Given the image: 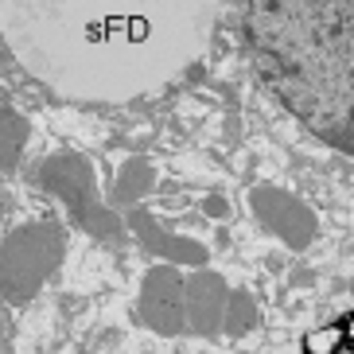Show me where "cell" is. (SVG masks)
I'll use <instances>...</instances> for the list:
<instances>
[{
  "label": "cell",
  "instance_id": "1",
  "mask_svg": "<svg viewBox=\"0 0 354 354\" xmlns=\"http://www.w3.org/2000/svg\"><path fill=\"white\" fill-rule=\"evenodd\" d=\"M214 0H0V39L74 102H133L203 59Z\"/></svg>",
  "mask_w": 354,
  "mask_h": 354
},
{
  "label": "cell",
  "instance_id": "2",
  "mask_svg": "<svg viewBox=\"0 0 354 354\" xmlns=\"http://www.w3.org/2000/svg\"><path fill=\"white\" fill-rule=\"evenodd\" d=\"M241 12L272 94L354 156V0H241Z\"/></svg>",
  "mask_w": 354,
  "mask_h": 354
},
{
  "label": "cell",
  "instance_id": "3",
  "mask_svg": "<svg viewBox=\"0 0 354 354\" xmlns=\"http://www.w3.org/2000/svg\"><path fill=\"white\" fill-rule=\"evenodd\" d=\"M63 261V230L55 222H28L0 245V296L28 304Z\"/></svg>",
  "mask_w": 354,
  "mask_h": 354
},
{
  "label": "cell",
  "instance_id": "4",
  "mask_svg": "<svg viewBox=\"0 0 354 354\" xmlns=\"http://www.w3.org/2000/svg\"><path fill=\"white\" fill-rule=\"evenodd\" d=\"M35 183L55 191V195H63L66 207L78 214V222H82L86 230H94L97 238L121 241V222L102 207L94 167L86 164V156H78V152H59V156L43 160V164L35 167Z\"/></svg>",
  "mask_w": 354,
  "mask_h": 354
},
{
  "label": "cell",
  "instance_id": "5",
  "mask_svg": "<svg viewBox=\"0 0 354 354\" xmlns=\"http://www.w3.org/2000/svg\"><path fill=\"white\" fill-rule=\"evenodd\" d=\"M250 207H253V218L269 230L272 238H281L288 250H304L315 238V230H319L315 210L304 198L288 195L281 187H253Z\"/></svg>",
  "mask_w": 354,
  "mask_h": 354
},
{
  "label": "cell",
  "instance_id": "6",
  "mask_svg": "<svg viewBox=\"0 0 354 354\" xmlns=\"http://www.w3.org/2000/svg\"><path fill=\"white\" fill-rule=\"evenodd\" d=\"M136 315L145 327L156 335H179L187 327V312H183V277L171 265H156L140 284V300H136Z\"/></svg>",
  "mask_w": 354,
  "mask_h": 354
},
{
  "label": "cell",
  "instance_id": "7",
  "mask_svg": "<svg viewBox=\"0 0 354 354\" xmlns=\"http://www.w3.org/2000/svg\"><path fill=\"white\" fill-rule=\"evenodd\" d=\"M226 300L230 288L218 272L198 269L183 281V312H187V327L203 339H214L226 323Z\"/></svg>",
  "mask_w": 354,
  "mask_h": 354
},
{
  "label": "cell",
  "instance_id": "8",
  "mask_svg": "<svg viewBox=\"0 0 354 354\" xmlns=\"http://www.w3.org/2000/svg\"><path fill=\"white\" fill-rule=\"evenodd\" d=\"M129 222H133V230L140 234V241H145L148 250L164 253L171 265H195V269L207 265V245H198V241H191V238H179V234H164L148 210H133Z\"/></svg>",
  "mask_w": 354,
  "mask_h": 354
},
{
  "label": "cell",
  "instance_id": "9",
  "mask_svg": "<svg viewBox=\"0 0 354 354\" xmlns=\"http://www.w3.org/2000/svg\"><path fill=\"white\" fill-rule=\"evenodd\" d=\"M257 323H261V312H257V304H253V296L245 288H234L230 300H226V323H222V331L226 335H250Z\"/></svg>",
  "mask_w": 354,
  "mask_h": 354
},
{
  "label": "cell",
  "instance_id": "10",
  "mask_svg": "<svg viewBox=\"0 0 354 354\" xmlns=\"http://www.w3.org/2000/svg\"><path fill=\"white\" fill-rule=\"evenodd\" d=\"M28 140V121L12 109H0V167L8 171L20 160V148Z\"/></svg>",
  "mask_w": 354,
  "mask_h": 354
},
{
  "label": "cell",
  "instance_id": "11",
  "mask_svg": "<svg viewBox=\"0 0 354 354\" xmlns=\"http://www.w3.org/2000/svg\"><path fill=\"white\" fill-rule=\"evenodd\" d=\"M152 187V167L145 164V160H129L125 164V176H121V203H133V198H140L145 191Z\"/></svg>",
  "mask_w": 354,
  "mask_h": 354
},
{
  "label": "cell",
  "instance_id": "12",
  "mask_svg": "<svg viewBox=\"0 0 354 354\" xmlns=\"http://www.w3.org/2000/svg\"><path fill=\"white\" fill-rule=\"evenodd\" d=\"M335 343H339V331H319V335H315V339H312L308 346H312V351L319 354V351H331Z\"/></svg>",
  "mask_w": 354,
  "mask_h": 354
},
{
  "label": "cell",
  "instance_id": "13",
  "mask_svg": "<svg viewBox=\"0 0 354 354\" xmlns=\"http://www.w3.org/2000/svg\"><path fill=\"white\" fill-rule=\"evenodd\" d=\"M207 214H210V218H226V214H230V210H226V198L210 195V198H207Z\"/></svg>",
  "mask_w": 354,
  "mask_h": 354
}]
</instances>
